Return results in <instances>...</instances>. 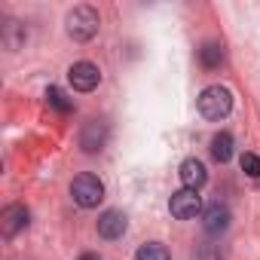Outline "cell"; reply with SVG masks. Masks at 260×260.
Wrapping results in <instances>:
<instances>
[{"label":"cell","instance_id":"6da1fadb","mask_svg":"<svg viewBox=\"0 0 260 260\" xmlns=\"http://www.w3.org/2000/svg\"><path fill=\"white\" fill-rule=\"evenodd\" d=\"M233 110V92L226 86H205L199 92V113L211 122L223 119Z\"/></svg>","mask_w":260,"mask_h":260},{"label":"cell","instance_id":"7a4b0ae2","mask_svg":"<svg viewBox=\"0 0 260 260\" xmlns=\"http://www.w3.org/2000/svg\"><path fill=\"white\" fill-rule=\"evenodd\" d=\"M64 25H68V37H74L77 43H86V40H92V37L98 34L101 19H98V13H95L92 7H74V10L68 13Z\"/></svg>","mask_w":260,"mask_h":260},{"label":"cell","instance_id":"3957f363","mask_svg":"<svg viewBox=\"0 0 260 260\" xmlns=\"http://www.w3.org/2000/svg\"><path fill=\"white\" fill-rule=\"evenodd\" d=\"M71 196H74V202L80 208H98L101 199H104V181L98 175H92V172H83V175L74 178Z\"/></svg>","mask_w":260,"mask_h":260},{"label":"cell","instance_id":"277c9868","mask_svg":"<svg viewBox=\"0 0 260 260\" xmlns=\"http://www.w3.org/2000/svg\"><path fill=\"white\" fill-rule=\"evenodd\" d=\"M169 211H172V217H178V220H193L199 211H202V196L196 193V190H178V193H172V199H169Z\"/></svg>","mask_w":260,"mask_h":260},{"label":"cell","instance_id":"5b68a950","mask_svg":"<svg viewBox=\"0 0 260 260\" xmlns=\"http://www.w3.org/2000/svg\"><path fill=\"white\" fill-rule=\"evenodd\" d=\"M68 80H71V86H74L77 92H92V89L101 83V71H98L92 61H77V64H71Z\"/></svg>","mask_w":260,"mask_h":260},{"label":"cell","instance_id":"8992f818","mask_svg":"<svg viewBox=\"0 0 260 260\" xmlns=\"http://www.w3.org/2000/svg\"><path fill=\"white\" fill-rule=\"evenodd\" d=\"M230 220H233V214H230V208L220 205V202H211V205L202 211V226H205L208 236L226 233V230H230Z\"/></svg>","mask_w":260,"mask_h":260},{"label":"cell","instance_id":"52a82bcc","mask_svg":"<svg viewBox=\"0 0 260 260\" xmlns=\"http://www.w3.org/2000/svg\"><path fill=\"white\" fill-rule=\"evenodd\" d=\"M128 230V220L119 208H107L101 217H98V236L113 242V239H122V233Z\"/></svg>","mask_w":260,"mask_h":260},{"label":"cell","instance_id":"ba28073f","mask_svg":"<svg viewBox=\"0 0 260 260\" xmlns=\"http://www.w3.org/2000/svg\"><path fill=\"white\" fill-rule=\"evenodd\" d=\"M104 144H107V125L101 119H89L83 125V132H80V147L86 153H98Z\"/></svg>","mask_w":260,"mask_h":260},{"label":"cell","instance_id":"9c48e42d","mask_svg":"<svg viewBox=\"0 0 260 260\" xmlns=\"http://www.w3.org/2000/svg\"><path fill=\"white\" fill-rule=\"evenodd\" d=\"M25 226H28V208L25 205H7L4 214H0V233H4L7 239H13Z\"/></svg>","mask_w":260,"mask_h":260},{"label":"cell","instance_id":"30bf717a","mask_svg":"<svg viewBox=\"0 0 260 260\" xmlns=\"http://www.w3.org/2000/svg\"><path fill=\"white\" fill-rule=\"evenodd\" d=\"M178 175H181V184H184L187 190H196V193H199V187H205V181H208V172H205L202 159H196V156L184 159Z\"/></svg>","mask_w":260,"mask_h":260},{"label":"cell","instance_id":"8fae6325","mask_svg":"<svg viewBox=\"0 0 260 260\" xmlns=\"http://www.w3.org/2000/svg\"><path fill=\"white\" fill-rule=\"evenodd\" d=\"M199 61H202V68H208V71L220 68V64H223V43H217V40L202 43V49H199Z\"/></svg>","mask_w":260,"mask_h":260},{"label":"cell","instance_id":"7c38bea8","mask_svg":"<svg viewBox=\"0 0 260 260\" xmlns=\"http://www.w3.org/2000/svg\"><path fill=\"white\" fill-rule=\"evenodd\" d=\"M211 156L217 162H230L233 159V135L230 132H217L211 138Z\"/></svg>","mask_w":260,"mask_h":260},{"label":"cell","instance_id":"4fadbf2b","mask_svg":"<svg viewBox=\"0 0 260 260\" xmlns=\"http://www.w3.org/2000/svg\"><path fill=\"white\" fill-rule=\"evenodd\" d=\"M135 260H172V254L162 242H147L135 251Z\"/></svg>","mask_w":260,"mask_h":260},{"label":"cell","instance_id":"5bb4252c","mask_svg":"<svg viewBox=\"0 0 260 260\" xmlns=\"http://www.w3.org/2000/svg\"><path fill=\"white\" fill-rule=\"evenodd\" d=\"M46 101H49L58 113H71V110H74V101H71L58 86H49V89H46Z\"/></svg>","mask_w":260,"mask_h":260},{"label":"cell","instance_id":"9a60e30c","mask_svg":"<svg viewBox=\"0 0 260 260\" xmlns=\"http://www.w3.org/2000/svg\"><path fill=\"white\" fill-rule=\"evenodd\" d=\"M239 166H242V172H245L248 178H260V156L242 153V156H239Z\"/></svg>","mask_w":260,"mask_h":260},{"label":"cell","instance_id":"2e32d148","mask_svg":"<svg viewBox=\"0 0 260 260\" xmlns=\"http://www.w3.org/2000/svg\"><path fill=\"white\" fill-rule=\"evenodd\" d=\"M80 260H101V257H98V254H92V251H89V254H80Z\"/></svg>","mask_w":260,"mask_h":260}]
</instances>
